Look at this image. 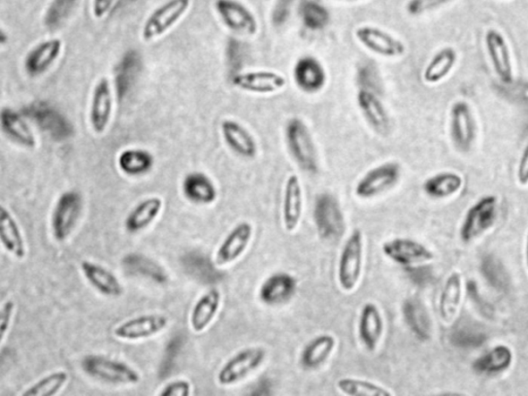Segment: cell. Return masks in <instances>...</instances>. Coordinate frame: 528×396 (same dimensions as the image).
<instances>
[{"instance_id":"obj_28","label":"cell","mask_w":528,"mask_h":396,"mask_svg":"<svg viewBox=\"0 0 528 396\" xmlns=\"http://www.w3.org/2000/svg\"><path fill=\"white\" fill-rule=\"evenodd\" d=\"M221 293L216 288L208 291L196 301L191 314V326L195 333H204L220 310Z\"/></svg>"},{"instance_id":"obj_5","label":"cell","mask_w":528,"mask_h":396,"mask_svg":"<svg viewBox=\"0 0 528 396\" xmlns=\"http://www.w3.org/2000/svg\"><path fill=\"white\" fill-rule=\"evenodd\" d=\"M267 352L260 347H251L234 355L220 368L217 382L221 386H233L240 383L260 368L266 359Z\"/></svg>"},{"instance_id":"obj_25","label":"cell","mask_w":528,"mask_h":396,"mask_svg":"<svg viewBox=\"0 0 528 396\" xmlns=\"http://www.w3.org/2000/svg\"><path fill=\"white\" fill-rule=\"evenodd\" d=\"M384 333V320L377 305L368 303L363 306L358 320V335L362 345L370 352H374Z\"/></svg>"},{"instance_id":"obj_51","label":"cell","mask_w":528,"mask_h":396,"mask_svg":"<svg viewBox=\"0 0 528 396\" xmlns=\"http://www.w3.org/2000/svg\"><path fill=\"white\" fill-rule=\"evenodd\" d=\"M116 0H93L92 13L96 19H103L111 11Z\"/></svg>"},{"instance_id":"obj_52","label":"cell","mask_w":528,"mask_h":396,"mask_svg":"<svg viewBox=\"0 0 528 396\" xmlns=\"http://www.w3.org/2000/svg\"><path fill=\"white\" fill-rule=\"evenodd\" d=\"M525 264L528 271V232L525 240Z\"/></svg>"},{"instance_id":"obj_6","label":"cell","mask_w":528,"mask_h":396,"mask_svg":"<svg viewBox=\"0 0 528 396\" xmlns=\"http://www.w3.org/2000/svg\"><path fill=\"white\" fill-rule=\"evenodd\" d=\"M402 176V167L396 161L379 164L364 173L355 186V196L372 199L394 188Z\"/></svg>"},{"instance_id":"obj_32","label":"cell","mask_w":528,"mask_h":396,"mask_svg":"<svg viewBox=\"0 0 528 396\" xmlns=\"http://www.w3.org/2000/svg\"><path fill=\"white\" fill-rule=\"evenodd\" d=\"M164 209V200L158 197H152L141 201L135 206L125 220L126 230L132 233L146 230Z\"/></svg>"},{"instance_id":"obj_39","label":"cell","mask_w":528,"mask_h":396,"mask_svg":"<svg viewBox=\"0 0 528 396\" xmlns=\"http://www.w3.org/2000/svg\"><path fill=\"white\" fill-rule=\"evenodd\" d=\"M336 387L343 394L348 396H391L387 388L374 382L355 378H342L336 382Z\"/></svg>"},{"instance_id":"obj_48","label":"cell","mask_w":528,"mask_h":396,"mask_svg":"<svg viewBox=\"0 0 528 396\" xmlns=\"http://www.w3.org/2000/svg\"><path fill=\"white\" fill-rule=\"evenodd\" d=\"M192 386L187 380H175L169 382L161 389V396H189L192 394Z\"/></svg>"},{"instance_id":"obj_17","label":"cell","mask_w":528,"mask_h":396,"mask_svg":"<svg viewBox=\"0 0 528 396\" xmlns=\"http://www.w3.org/2000/svg\"><path fill=\"white\" fill-rule=\"evenodd\" d=\"M356 103L362 115L372 131L379 134L387 133L390 129V118L380 98V94L368 89L358 88Z\"/></svg>"},{"instance_id":"obj_13","label":"cell","mask_w":528,"mask_h":396,"mask_svg":"<svg viewBox=\"0 0 528 396\" xmlns=\"http://www.w3.org/2000/svg\"><path fill=\"white\" fill-rule=\"evenodd\" d=\"M382 250L386 257L405 267L422 265L435 259V254L430 248L412 239L396 238L387 240Z\"/></svg>"},{"instance_id":"obj_21","label":"cell","mask_w":528,"mask_h":396,"mask_svg":"<svg viewBox=\"0 0 528 396\" xmlns=\"http://www.w3.org/2000/svg\"><path fill=\"white\" fill-rule=\"evenodd\" d=\"M302 186L299 176L293 173L287 178L284 187L282 219L286 232H295L302 220Z\"/></svg>"},{"instance_id":"obj_41","label":"cell","mask_w":528,"mask_h":396,"mask_svg":"<svg viewBox=\"0 0 528 396\" xmlns=\"http://www.w3.org/2000/svg\"><path fill=\"white\" fill-rule=\"evenodd\" d=\"M69 374L64 371L53 372L39 379L22 393L23 396H54L63 391L69 381Z\"/></svg>"},{"instance_id":"obj_24","label":"cell","mask_w":528,"mask_h":396,"mask_svg":"<svg viewBox=\"0 0 528 396\" xmlns=\"http://www.w3.org/2000/svg\"><path fill=\"white\" fill-rule=\"evenodd\" d=\"M64 49V42L60 38L43 40L35 46L25 58V69L30 75H43L56 63Z\"/></svg>"},{"instance_id":"obj_8","label":"cell","mask_w":528,"mask_h":396,"mask_svg":"<svg viewBox=\"0 0 528 396\" xmlns=\"http://www.w3.org/2000/svg\"><path fill=\"white\" fill-rule=\"evenodd\" d=\"M83 210V201L76 191L61 194L52 213L53 237L60 243L71 236Z\"/></svg>"},{"instance_id":"obj_37","label":"cell","mask_w":528,"mask_h":396,"mask_svg":"<svg viewBox=\"0 0 528 396\" xmlns=\"http://www.w3.org/2000/svg\"><path fill=\"white\" fill-rule=\"evenodd\" d=\"M513 362V352L506 345H498L473 362V370L479 374L497 375L509 370Z\"/></svg>"},{"instance_id":"obj_23","label":"cell","mask_w":528,"mask_h":396,"mask_svg":"<svg viewBox=\"0 0 528 396\" xmlns=\"http://www.w3.org/2000/svg\"><path fill=\"white\" fill-rule=\"evenodd\" d=\"M80 267L88 283L105 297L119 298L123 293L124 288L116 274L106 267L89 260H83Z\"/></svg>"},{"instance_id":"obj_38","label":"cell","mask_w":528,"mask_h":396,"mask_svg":"<svg viewBox=\"0 0 528 396\" xmlns=\"http://www.w3.org/2000/svg\"><path fill=\"white\" fill-rule=\"evenodd\" d=\"M153 165V156L141 149H127L118 157L119 170L126 176L138 177L147 173Z\"/></svg>"},{"instance_id":"obj_9","label":"cell","mask_w":528,"mask_h":396,"mask_svg":"<svg viewBox=\"0 0 528 396\" xmlns=\"http://www.w3.org/2000/svg\"><path fill=\"white\" fill-rule=\"evenodd\" d=\"M354 35L358 43L375 55L391 59L403 57L407 53V46L402 39L379 27L361 26L356 29Z\"/></svg>"},{"instance_id":"obj_11","label":"cell","mask_w":528,"mask_h":396,"mask_svg":"<svg viewBox=\"0 0 528 396\" xmlns=\"http://www.w3.org/2000/svg\"><path fill=\"white\" fill-rule=\"evenodd\" d=\"M215 9L230 31L248 37L259 32L260 25L254 13L239 0H216Z\"/></svg>"},{"instance_id":"obj_36","label":"cell","mask_w":528,"mask_h":396,"mask_svg":"<svg viewBox=\"0 0 528 396\" xmlns=\"http://www.w3.org/2000/svg\"><path fill=\"white\" fill-rule=\"evenodd\" d=\"M336 341L334 335L323 333L310 341L304 347L301 362L307 370H316L328 360L335 351Z\"/></svg>"},{"instance_id":"obj_30","label":"cell","mask_w":528,"mask_h":396,"mask_svg":"<svg viewBox=\"0 0 528 396\" xmlns=\"http://www.w3.org/2000/svg\"><path fill=\"white\" fill-rule=\"evenodd\" d=\"M2 130L13 143L27 149H35L37 147V139L30 126L11 107H4L2 111Z\"/></svg>"},{"instance_id":"obj_29","label":"cell","mask_w":528,"mask_h":396,"mask_svg":"<svg viewBox=\"0 0 528 396\" xmlns=\"http://www.w3.org/2000/svg\"><path fill=\"white\" fill-rule=\"evenodd\" d=\"M0 240L6 252L17 259L26 257L25 240L17 221L4 206L0 210Z\"/></svg>"},{"instance_id":"obj_1","label":"cell","mask_w":528,"mask_h":396,"mask_svg":"<svg viewBox=\"0 0 528 396\" xmlns=\"http://www.w3.org/2000/svg\"><path fill=\"white\" fill-rule=\"evenodd\" d=\"M285 138L290 156L300 169L309 173H316L318 152L307 124L300 118L290 119L286 125Z\"/></svg>"},{"instance_id":"obj_19","label":"cell","mask_w":528,"mask_h":396,"mask_svg":"<svg viewBox=\"0 0 528 396\" xmlns=\"http://www.w3.org/2000/svg\"><path fill=\"white\" fill-rule=\"evenodd\" d=\"M253 237V227L249 223H241L230 232L223 240L215 255L217 265H228L238 260L247 248Z\"/></svg>"},{"instance_id":"obj_27","label":"cell","mask_w":528,"mask_h":396,"mask_svg":"<svg viewBox=\"0 0 528 396\" xmlns=\"http://www.w3.org/2000/svg\"><path fill=\"white\" fill-rule=\"evenodd\" d=\"M464 281L462 274L453 272L447 278L439 299V314L444 324L456 320L463 303Z\"/></svg>"},{"instance_id":"obj_7","label":"cell","mask_w":528,"mask_h":396,"mask_svg":"<svg viewBox=\"0 0 528 396\" xmlns=\"http://www.w3.org/2000/svg\"><path fill=\"white\" fill-rule=\"evenodd\" d=\"M191 5L192 0H167L147 18L141 38L149 43L164 36L184 17Z\"/></svg>"},{"instance_id":"obj_15","label":"cell","mask_w":528,"mask_h":396,"mask_svg":"<svg viewBox=\"0 0 528 396\" xmlns=\"http://www.w3.org/2000/svg\"><path fill=\"white\" fill-rule=\"evenodd\" d=\"M485 46L492 69L500 82L511 85L514 82L512 55L503 33L494 29L487 30Z\"/></svg>"},{"instance_id":"obj_34","label":"cell","mask_w":528,"mask_h":396,"mask_svg":"<svg viewBox=\"0 0 528 396\" xmlns=\"http://www.w3.org/2000/svg\"><path fill=\"white\" fill-rule=\"evenodd\" d=\"M457 52L453 46H445L433 55L423 71V80L429 85H437L448 78L457 63Z\"/></svg>"},{"instance_id":"obj_47","label":"cell","mask_w":528,"mask_h":396,"mask_svg":"<svg viewBox=\"0 0 528 396\" xmlns=\"http://www.w3.org/2000/svg\"><path fill=\"white\" fill-rule=\"evenodd\" d=\"M295 0H277L272 12V23L281 27L288 21Z\"/></svg>"},{"instance_id":"obj_20","label":"cell","mask_w":528,"mask_h":396,"mask_svg":"<svg viewBox=\"0 0 528 396\" xmlns=\"http://www.w3.org/2000/svg\"><path fill=\"white\" fill-rule=\"evenodd\" d=\"M294 80L301 91L315 94L327 85L328 73L319 60L312 56H304L294 65Z\"/></svg>"},{"instance_id":"obj_45","label":"cell","mask_w":528,"mask_h":396,"mask_svg":"<svg viewBox=\"0 0 528 396\" xmlns=\"http://www.w3.org/2000/svg\"><path fill=\"white\" fill-rule=\"evenodd\" d=\"M360 88L368 89L380 94V76L374 66L365 64L361 67L357 75Z\"/></svg>"},{"instance_id":"obj_2","label":"cell","mask_w":528,"mask_h":396,"mask_svg":"<svg viewBox=\"0 0 528 396\" xmlns=\"http://www.w3.org/2000/svg\"><path fill=\"white\" fill-rule=\"evenodd\" d=\"M82 368L89 377L108 384L135 385L141 382L140 374L132 367L104 355H88L82 360Z\"/></svg>"},{"instance_id":"obj_4","label":"cell","mask_w":528,"mask_h":396,"mask_svg":"<svg viewBox=\"0 0 528 396\" xmlns=\"http://www.w3.org/2000/svg\"><path fill=\"white\" fill-rule=\"evenodd\" d=\"M498 210V201L494 196H485L473 204L466 212L460 228V238L464 243H471L489 232L496 223Z\"/></svg>"},{"instance_id":"obj_33","label":"cell","mask_w":528,"mask_h":396,"mask_svg":"<svg viewBox=\"0 0 528 396\" xmlns=\"http://www.w3.org/2000/svg\"><path fill=\"white\" fill-rule=\"evenodd\" d=\"M464 180L455 172H442L433 174L423 183L426 196L435 199L450 198L462 191Z\"/></svg>"},{"instance_id":"obj_16","label":"cell","mask_w":528,"mask_h":396,"mask_svg":"<svg viewBox=\"0 0 528 396\" xmlns=\"http://www.w3.org/2000/svg\"><path fill=\"white\" fill-rule=\"evenodd\" d=\"M236 88L254 94H273L285 88L286 78L273 71H254L236 73L232 79Z\"/></svg>"},{"instance_id":"obj_35","label":"cell","mask_w":528,"mask_h":396,"mask_svg":"<svg viewBox=\"0 0 528 396\" xmlns=\"http://www.w3.org/2000/svg\"><path fill=\"white\" fill-rule=\"evenodd\" d=\"M404 317L411 332L421 341L431 338V320L428 308L421 299L411 298L405 301Z\"/></svg>"},{"instance_id":"obj_46","label":"cell","mask_w":528,"mask_h":396,"mask_svg":"<svg viewBox=\"0 0 528 396\" xmlns=\"http://www.w3.org/2000/svg\"><path fill=\"white\" fill-rule=\"evenodd\" d=\"M452 0H409L405 4V10L411 16H422L426 13L442 8Z\"/></svg>"},{"instance_id":"obj_18","label":"cell","mask_w":528,"mask_h":396,"mask_svg":"<svg viewBox=\"0 0 528 396\" xmlns=\"http://www.w3.org/2000/svg\"><path fill=\"white\" fill-rule=\"evenodd\" d=\"M113 105L110 80L101 78L94 87L89 111L90 124L97 134L106 132L112 118Z\"/></svg>"},{"instance_id":"obj_49","label":"cell","mask_w":528,"mask_h":396,"mask_svg":"<svg viewBox=\"0 0 528 396\" xmlns=\"http://www.w3.org/2000/svg\"><path fill=\"white\" fill-rule=\"evenodd\" d=\"M15 303L13 300H6L3 305L2 313H0V337L4 343L6 333H9L13 313H15Z\"/></svg>"},{"instance_id":"obj_10","label":"cell","mask_w":528,"mask_h":396,"mask_svg":"<svg viewBox=\"0 0 528 396\" xmlns=\"http://www.w3.org/2000/svg\"><path fill=\"white\" fill-rule=\"evenodd\" d=\"M314 221L318 232L328 240H337L345 232V218L340 204L329 193L320 194L314 206Z\"/></svg>"},{"instance_id":"obj_50","label":"cell","mask_w":528,"mask_h":396,"mask_svg":"<svg viewBox=\"0 0 528 396\" xmlns=\"http://www.w3.org/2000/svg\"><path fill=\"white\" fill-rule=\"evenodd\" d=\"M517 182L520 186L528 185V143L525 146L523 154H521L517 167Z\"/></svg>"},{"instance_id":"obj_12","label":"cell","mask_w":528,"mask_h":396,"mask_svg":"<svg viewBox=\"0 0 528 396\" xmlns=\"http://www.w3.org/2000/svg\"><path fill=\"white\" fill-rule=\"evenodd\" d=\"M449 131L453 144L460 152H469L477 136V126L471 105L458 100L449 114Z\"/></svg>"},{"instance_id":"obj_26","label":"cell","mask_w":528,"mask_h":396,"mask_svg":"<svg viewBox=\"0 0 528 396\" xmlns=\"http://www.w3.org/2000/svg\"><path fill=\"white\" fill-rule=\"evenodd\" d=\"M297 281L286 273L275 274L260 287V298L268 306H279L287 303L294 297Z\"/></svg>"},{"instance_id":"obj_31","label":"cell","mask_w":528,"mask_h":396,"mask_svg":"<svg viewBox=\"0 0 528 396\" xmlns=\"http://www.w3.org/2000/svg\"><path fill=\"white\" fill-rule=\"evenodd\" d=\"M185 198L196 205H211L218 197L217 188L211 179L204 173H192L183 182Z\"/></svg>"},{"instance_id":"obj_22","label":"cell","mask_w":528,"mask_h":396,"mask_svg":"<svg viewBox=\"0 0 528 396\" xmlns=\"http://www.w3.org/2000/svg\"><path fill=\"white\" fill-rule=\"evenodd\" d=\"M223 140L230 150L243 158H254L257 154L256 139L245 126L233 119H226L221 123Z\"/></svg>"},{"instance_id":"obj_3","label":"cell","mask_w":528,"mask_h":396,"mask_svg":"<svg viewBox=\"0 0 528 396\" xmlns=\"http://www.w3.org/2000/svg\"><path fill=\"white\" fill-rule=\"evenodd\" d=\"M363 265V234L354 230L347 239L338 259L337 282L341 290L351 292L360 283Z\"/></svg>"},{"instance_id":"obj_42","label":"cell","mask_w":528,"mask_h":396,"mask_svg":"<svg viewBox=\"0 0 528 396\" xmlns=\"http://www.w3.org/2000/svg\"><path fill=\"white\" fill-rule=\"evenodd\" d=\"M123 263V265L132 267L134 274H144V276L152 279L157 283H166L167 281V274L164 268L154 263L153 260L145 257L144 255H127Z\"/></svg>"},{"instance_id":"obj_44","label":"cell","mask_w":528,"mask_h":396,"mask_svg":"<svg viewBox=\"0 0 528 396\" xmlns=\"http://www.w3.org/2000/svg\"><path fill=\"white\" fill-rule=\"evenodd\" d=\"M452 343L459 348H478L484 344L486 335L473 326L457 327L451 334Z\"/></svg>"},{"instance_id":"obj_14","label":"cell","mask_w":528,"mask_h":396,"mask_svg":"<svg viewBox=\"0 0 528 396\" xmlns=\"http://www.w3.org/2000/svg\"><path fill=\"white\" fill-rule=\"evenodd\" d=\"M169 320L164 314H147L122 322L114 330L119 340L135 341L154 337L166 330Z\"/></svg>"},{"instance_id":"obj_53","label":"cell","mask_w":528,"mask_h":396,"mask_svg":"<svg viewBox=\"0 0 528 396\" xmlns=\"http://www.w3.org/2000/svg\"><path fill=\"white\" fill-rule=\"evenodd\" d=\"M335 2L357 3V2H362V0H335Z\"/></svg>"},{"instance_id":"obj_43","label":"cell","mask_w":528,"mask_h":396,"mask_svg":"<svg viewBox=\"0 0 528 396\" xmlns=\"http://www.w3.org/2000/svg\"><path fill=\"white\" fill-rule=\"evenodd\" d=\"M481 270H482L484 278L497 291H504L509 286V274H507L504 265L491 255L483 259Z\"/></svg>"},{"instance_id":"obj_40","label":"cell","mask_w":528,"mask_h":396,"mask_svg":"<svg viewBox=\"0 0 528 396\" xmlns=\"http://www.w3.org/2000/svg\"><path fill=\"white\" fill-rule=\"evenodd\" d=\"M300 13L302 24L310 30H322L329 23L328 10L316 0H302Z\"/></svg>"}]
</instances>
